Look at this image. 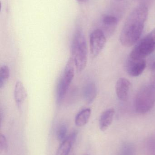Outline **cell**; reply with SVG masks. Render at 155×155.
Segmentation results:
<instances>
[{
    "mask_svg": "<svg viewBox=\"0 0 155 155\" xmlns=\"http://www.w3.org/2000/svg\"><path fill=\"white\" fill-rule=\"evenodd\" d=\"M67 132V127L65 124H61L58 127L56 132V135L58 140L60 142L63 141L65 140Z\"/></svg>",
    "mask_w": 155,
    "mask_h": 155,
    "instance_id": "cell-16",
    "label": "cell"
},
{
    "mask_svg": "<svg viewBox=\"0 0 155 155\" xmlns=\"http://www.w3.org/2000/svg\"><path fill=\"white\" fill-rule=\"evenodd\" d=\"M106 43L104 33L101 29H96L90 36V52L92 57H97L103 49Z\"/></svg>",
    "mask_w": 155,
    "mask_h": 155,
    "instance_id": "cell-6",
    "label": "cell"
},
{
    "mask_svg": "<svg viewBox=\"0 0 155 155\" xmlns=\"http://www.w3.org/2000/svg\"><path fill=\"white\" fill-rule=\"evenodd\" d=\"M76 137L71 134L69 137L65 139L59 147L56 155H68L71 150L72 144L75 141Z\"/></svg>",
    "mask_w": 155,
    "mask_h": 155,
    "instance_id": "cell-13",
    "label": "cell"
},
{
    "mask_svg": "<svg viewBox=\"0 0 155 155\" xmlns=\"http://www.w3.org/2000/svg\"><path fill=\"white\" fill-rule=\"evenodd\" d=\"M75 68L73 58L71 57L67 62L63 75L57 85L56 90L61 94H66L74 77Z\"/></svg>",
    "mask_w": 155,
    "mask_h": 155,
    "instance_id": "cell-5",
    "label": "cell"
},
{
    "mask_svg": "<svg viewBox=\"0 0 155 155\" xmlns=\"http://www.w3.org/2000/svg\"><path fill=\"white\" fill-rule=\"evenodd\" d=\"M7 144L6 137L3 135L0 136V150L1 152H6L7 150Z\"/></svg>",
    "mask_w": 155,
    "mask_h": 155,
    "instance_id": "cell-17",
    "label": "cell"
},
{
    "mask_svg": "<svg viewBox=\"0 0 155 155\" xmlns=\"http://www.w3.org/2000/svg\"><path fill=\"white\" fill-rule=\"evenodd\" d=\"M92 111L90 108L83 109L76 114L75 123L77 126L82 127L87 124L91 117Z\"/></svg>",
    "mask_w": 155,
    "mask_h": 155,
    "instance_id": "cell-12",
    "label": "cell"
},
{
    "mask_svg": "<svg viewBox=\"0 0 155 155\" xmlns=\"http://www.w3.org/2000/svg\"><path fill=\"white\" fill-rule=\"evenodd\" d=\"M115 111L113 108H109L103 112L99 119V127L102 131L108 129L112 124L114 116Z\"/></svg>",
    "mask_w": 155,
    "mask_h": 155,
    "instance_id": "cell-11",
    "label": "cell"
},
{
    "mask_svg": "<svg viewBox=\"0 0 155 155\" xmlns=\"http://www.w3.org/2000/svg\"><path fill=\"white\" fill-rule=\"evenodd\" d=\"M10 69L8 66L3 65L0 68V88L4 87L10 77Z\"/></svg>",
    "mask_w": 155,
    "mask_h": 155,
    "instance_id": "cell-15",
    "label": "cell"
},
{
    "mask_svg": "<svg viewBox=\"0 0 155 155\" xmlns=\"http://www.w3.org/2000/svg\"><path fill=\"white\" fill-rule=\"evenodd\" d=\"M116 1H122V0H116Z\"/></svg>",
    "mask_w": 155,
    "mask_h": 155,
    "instance_id": "cell-20",
    "label": "cell"
},
{
    "mask_svg": "<svg viewBox=\"0 0 155 155\" xmlns=\"http://www.w3.org/2000/svg\"><path fill=\"white\" fill-rule=\"evenodd\" d=\"M147 66L146 61L143 60H134L129 57L126 63V71L132 77H137L143 74Z\"/></svg>",
    "mask_w": 155,
    "mask_h": 155,
    "instance_id": "cell-7",
    "label": "cell"
},
{
    "mask_svg": "<svg viewBox=\"0 0 155 155\" xmlns=\"http://www.w3.org/2000/svg\"><path fill=\"white\" fill-rule=\"evenodd\" d=\"M97 94V87L94 82H89L85 85L83 90V99L87 104H92Z\"/></svg>",
    "mask_w": 155,
    "mask_h": 155,
    "instance_id": "cell-10",
    "label": "cell"
},
{
    "mask_svg": "<svg viewBox=\"0 0 155 155\" xmlns=\"http://www.w3.org/2000/svg\"><path fill=\"white\" fill-rule=\"evenodd\" d=\"M130 82L126 78H120L116 85V92L118 98L121 101H126L129 96Z\"/></svg>",
    "mask_w": 155,
    "mask_h": 155,
    "instance_id": "cell-8",
    "label": "cell"
},
{
    "mask_svg": "<svg viewBox=\"0 0 155 155\" xmlns=\"http://www.w3.org/2000/svg\"><path fill=\"white\" fill-rule=\"evenodd\" d=\"M148 14L147 6L143 4L136 6L128 15L120 35V41L123 46L131 47L139 41Z\"/></svg>",
    "mask_w": 155,
    "mask_h": 155,
    "instance_id": "cell-1",
    "label": "cell"
},
{
    "mask_svg": "<svg viewBox=\"0 0 155 155\" xmlns=\"http://www.w3.org/2000/svg\"><path fill=\"white\" fill-rule=\"evenodd\" d=\"M79 2L81 3H83L86 2L88 0H77Z\"/></svg>",
    "mask_w": 155,
    "mask_h": 155,
    "instance_id": "cell-19",
    "label": "cell"
},
{
    "mask_svg": "<svg viewBox=\"0 0 155 155\" xmlns=\"http://www.w3.org/2000/svg\"><path fill=\"white\" fill-rule=\"evenodd\" d=\"M155 103V87L153 85L144 86L138 91L135 100V108L139 114L149 112Z\"/></svg>",
    "mask_w": 155,
    "mask_h": 155,
    "instance_id": "cell-3",
    "label": "cell"
},
{
    "mask_svg": "<svg viewBox=\"0 0 155 155\" xmlns=\"http://www.w3.org/2000/svg\"><path fill=\"white\" fill-rule=\"evenodd\" d=\"M71 50L76 71L82 72L87 64V47L85 36L81 30H77L75 33Z\"/></svg>",
    "mask_w": 155,
    "mask_h": 155,
    "instance_id": "cell-2",
    "label": "cell"
},
{
    "mask_svg": "<svg viewBox=\"0 0 155 155\" xmlns=\"http://www.w3.org/2000/svg\"><path fill=\"white\" fill-rule=\"evenodd\" d=\"M151 84L155 87V61L153 64L151 71Z\"/></svg>",
    "mask_w": 155,
    "mask_h": 155,
    "instance_id": "cell-18",
    "label": "cell"
},
{
    "mask_svg": "<svg viewBox=\"0 0 155 155\" xmlns=\"http://www.w3.org/2000/svg\"><path fill=\"white\" fill-rule=\"evenodd\" d=\"M102 21L104 27L111 32L114 30L117 25L118 20L113 15H106L102 18Z\"/></svg>",
    "mask_w": 155,
    "mask_h": 155,
    "instance_id": "cell-14",
    "label": "cell"
},
{
    "mask_svg": "<svg viewBox=\"0 0 155 155\" xmlns=\"http://www.w3.org/2000/svg\"><path fill=\"white\" fill-rule=\"evenodd\" d=\"M27 96L26 89L23 83L20 81H17L14 90V97L18 109H21L22 107Z\"/></svg>",
    "mask_w": 155,
    "mask_h": 155,
    "instance_id": "cell-9",
    "label": "cell"
},
{
    "mask_svg": "<svg viewBox=\"0 0 155 155\" xmlns=\"http://www.w3.org/2000/svg\"><path fill=\"white\" fill-rule=\"evenodd\" d=\"M155 51V28L137 43L129 57L134 60H143Z\"/></svg>",
    "mask_w": 155,
    "mask_h": 155,
    "instance_id": "cell-4",
    "label": "cell"
},
{
    "mask_svg": "<svg viewBox=\"0 0 155 155\" xmlns=\"http://www.w3.org/2000/svg\"><path fill=\"white\" fill-rule=\"evenodd\" d=\"M88 155V154H86V155Z\"/></svg>",
    "mask_w": 155,
    "mask_h": 155,
    "instance_id": "cell-21",
    "label": "cell"
}]
</instances>
